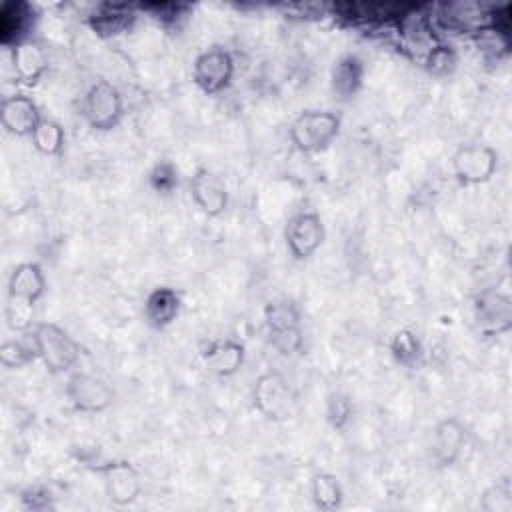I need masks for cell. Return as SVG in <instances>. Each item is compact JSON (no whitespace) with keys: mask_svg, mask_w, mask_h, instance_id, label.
I'll use <instances>...</instances> for the list:
<instances>
[{"mask_svg":"<svg viewBox=\"0 0 512 512\" xmlns=\"http://www.w3.org/2000/svg\"><path fill=\"white\" fill-rule=\"evenodd\" d=\"M302 314L294 300L274 298L264 306V324L270 344L282 354L292 356L302 350Z\"/></svg>","mask_w":512,"mask_h":512,"instance_id":"obj_1","label":"cell"},{"mask_svg":"<svg viewBox=\"0 0 512 512\" xmlns=\"http://www.w3.org/2000/svg\"><path fill=\"white\" fill-rule=\"evenodd\" d=\"M342 120L330 110H304L300 112L290 128V142L304 154H316L326 150L338 136Z\"/></svg>","mask_w":512,"mask_h":512,"instance_id":"obj_2","label":"cell"},{"mask_svg":"<svg viewBox=\"0 0 512 512\" xmlns=\"http://www.w3.org/2000/svg\"><path fill=\"white\" fill-rule=\"evenodd\" d=\"M256 410L272 422H286L298 414V396L280 372H264L252 388Z\"/></svg>","mask_w":512,"mask_h":512,"instance_id":"obj_3","label":"cell"},{"mask_svg":"<svg viewBox=\"0 0 512 512\" xmlns=\"http://www.w3.org/2000/svg\"><path fill=\"white\" fill-rule=\"evenodd\" d=\"M32 336H34V342H36L38 358H42L44 366L52 374H60V372L70 370L82 354L80 344L58 324L40 322V324L34 326Z\"/></svg>","mask_w":512,"mask_h":512,"instance_id":"obj_4","label":"cell"},{"mask_svg":"<svg viewBox=\"0 0 512 512\" xmlns=\"http://www.w3.org/2000/svg\"><path fill=\"white\" fill-rule=\"evenodd\" d=\"M82 114L88 126L94 130L106 132L116 128L124 116V100L120 90L108 80L94 82L82 100Z\"/></svg>","mask_w":512,"mask_h":512,"instance_id":"obj_5","label":"cell"},{"mask_svg":"<svg viewBox=\"0 0 512 512\" xmlns=\"http://www.w3.org/2000/svg\"><path fill=\"white\" fill-rule=\"evenodd\" d=\"M498 166V152L488 144H466L452 156V170L460 184L474 186L488 182Z\"/></svg>","mask_w":512,"mask_h":512,"instance_id":"obj_6","label":"cell"},{"mask_svg":"<svg viewBox=\"0 0 512 512\" xmlns=\"http://www.w3.org/2000/svg\"><path fill=\"white\" fill-rule=\"evenodd\" d=\"M474 320L484 336H500L512 328V298L486 288L474 298Z\"/></svg>","mask_w":512,"mask_h":512,"instance_id":"obj_7","label":"cell"},{"mask_svg":"<svg viewBox=\"0 0 512 512\" xmlns=\"http://www.w3.org/2000/svg\"><path fill=\"white\" fill-rule=\"evenodd\" d=\"M192 76L202 92L218 94L234 76V58L224 48H208L196 56Z\"/></svg>","mask_w":512,"mask_h":512,"instance_id":"obj_8","label":"cell"},{"mask_svg":"<svg viewBox=\"0 0 512 512\" xmlns=\"http://www.w3.org/2000/svg\"><path fill=\"white\" fill-rule=\"evenodd\" d=\"M324 236V222L316 212H298L286 222V246L296 260L310 258L322 246Z\"/></svg>","mask_w":512,"mask_h":512,"instance_id":"obj_9","label":"cell"},{"mask_svg":"<svg viewBox=\"0 0 512 512\" xmlns=\"http://www.w3.org/2000/svg\"><path fill=\"white\" fill-rule=\"evenodd\" d=\"M66 398L80 412H102L114 402V392L102 378L74 372L66 382Z\"/></svg>","mask_w":512,"mask_h":512,"instance_id":"obj_10","label":"cell"},{"mask_svg":"<svg viewBox=\"0 0 512 512\" xmlns=\"http://www.w3.org/2000/svg\"><path fill=\"white\" fill-rule=\"evenodd\" d=\"M96 472L104 480V490L108 500L114 502L116 506H128L140 496L142 482L136 468L130 462L126 460L106 462L98 466Z\"/></svg>","mask_w":512,"mask_h":512,"instance_id":"obj_11","label":"cell"},{"mask_svg":"<svg viewBox=\"0 0 512 512\" xmlns=\"http://www.w3.org/2000/svg\"><path fill=\"white\" fill-rule=\"evenodd\" d=\"M190 194L196 206L210 218L220 216L228 206V188L224 180L208 168H198L190 180Z\"/></svg>","mask_w":512,"mask_h":512,"instance_id":"obj_12","label":"cell"},{"mask_svg":"<svg viewBox=\"0 0 512 512\" xmlns=\"http://www.w3.org/2000/svg\"><path fill=\"white\" fill-rule=\"evenodd\" d=\"M46 292V276L36 262H20L8 278V302L32 306Z\"/></svg>","mask_w":512,"mask_h":512,"instance_id":"obj_13","label":"cell"},{"mask_svg":"<svg viewBox=\"0 0 512 512\" xmlns=\"http://www.w3.org/2000/svg\"><path fill=\"white\" fill-rule=\"evenodd\" d=\"M42 120L40 110L26 94H12L0 102V124L16 136H32L38 122Z\"/></svg>","mask_w":512,"mask_h":512,"instance_id":"obj_14","label":"cell"},{"mask_svg":"<svg viewBox=\"0 0 512 512\" xmlns=\"http://www.w3.org/2000/svg\"><path fill=\"white\" fill-rule=\"evenodd\" d=\"M202 362L204 368L214 374V376H232L240 370V366L244 364V356H246V348L242 342L232 340V338H222V340H212L208 342L202 352Z\"/></svg>","mask_w":512,"mask_h":512,"instance_id":"obj_15","label":"cell"},{"mask_svg":"<svg viewBox=\"0 0 512 512\" xmlns=\"http://www.w3.org/2000/svg\"><path fill=\"white\" fill-rule=\"evenodd\" d=\"M466 444V428L458 418H444L434 426L432 454L440 466H452Z\"/></svg>","mask_w":512,"mask_h":512,"instance_id":"obj_16","label":"cell"},{"mask_svg":"<svg viewBox=\"0 0 512 512\" xmlns=\"http://www.w3.org/2000/svg\"><path fill=\"white\" fill-rule=\"evenodd\" d=\"M10 58H12V68L18 76V80L28 86L36 84L48 68V58H46L44 48L36 40H30V38L14 44L10 48Z\"/></svg>","mask_w":512,"mask_h":512,"instance_id":"obj_17","label":"cell"},{"mask_svg":"<svg viewBox=\"0 0 512 512\" xmlns=\"http://www.w3.org/2000/svg\"><path fill=\"white\" fill-rule=\"evenodd\" d=\"M34 10L28 2H6L0 8V42L4 46H14L26 40L32 26Z\"/></svg>","mask_w":512,"mask_h":512,"instance_id":"obj_18","label":"cell"},{"mask_svg":"<svg viewBox=\"0 0 512 512\" xmlns=\"http://www.w3.org/2000/svg\"><path fill=\"white\" fill-rule=\"evenodd\" d=\"M134 22V12L128 4H100L92 16H88L90 28L102 36V38H112L122 32H126Z\"/></svg>","mask_w":512,"mask_h":512,"instance_id":"obj_19","label":"cell"},{"mask_svg":"<svg viewBox=\"0 0 512 512\" xmlns=\"http://www.w3.org/2000/svg\"><path fill=\"white\" fill-rule=\"evenodd\" d=\"M180 312V296L168 286L154 288L144 302V316L150 326L166 328L176 320Z\"/></svg>","mask_w":512,"mask_h":512,"instance_id":"obj_20","label":"cell"},{"mask_svg":"<svg viewBox=\"0 0 512 512\" xmlns=\"http://www.w3.org/2000/svg\"><path fill=\"white\" fill-rule=\"evenodd\" d=\"M362 76H364L362 60L356 54H344L332 66V74H330L332 90L340 98H350L360 90Z\"/></svg>","mask_w":512,"mask_h":512,"instance_id":"obj_21","label":"cell"},{"mask_svg":"<svg viewBox=\"0 0 512 512\" xmlns=\"http://www.w3.org/2000/svg\"><path fill=\"white\" fill-rule=\"evenodd\" d=\"M310 496H312V502L318 510L332 512V510L340 508L344 492H342V486H340V482L334 474L316 472L310 478Z\"/></svg>","mask_w":512,"mask_h":512,"instance_id":"obj_22","label":"cell"},{"mask_svg":"<svg viewBox=\"0 0 512 512\" xmlns=\"http://www.w3.org/2000/svg\"><path fill=\"white\" fill-rule=\"evenodd\" d=\"M390 354L398 364L414 368L422 358V342L418 334L414 330L400 328L390 340Z\"/></svg>","mask_w":512,"mask_h":512,"instance_id":"obj_23","label":"cell"},{"mask_svg":"<svg viewBox=\"0 0 512 512\" xmlns=\"http://www.w3.org/2000/svg\"><path fill=\"white\" fill-rule=\"evenodd\" d=\"M32 144L40 154L56 156L64 148V130L52 118H42L32 132Z\"/></svg>","mask_w":512,"mask_h":512,"instance_id":"obj_24","label":"cell"},{"mask_svg":"<svg viewBox=\"0 0 512 512\" xmlns=\"http://www.w3.org/2000/svg\"><path fill=\"white\" fill-rule=\"evenodd\" d=\"M38 356L36 350V342L34 336H24V338H16V340H6L0 346V362L6 368H20L28 362H32Z\"/></svg>","mask_w":512,"mask_h":512,"instance_id":"obj_25","label":"cell"},{"mask_svg":"<svg viewBox=\"0 0 512 512\" xmlns=\"http://www.w3.org/2000/svg\"><path fill=\"white\" fill-rule=\"evenodd\" d=\"M354 414V404L344 392H330L326 398V420L334 430H344Z\"/></svg>","mask_w":512,"mask_h":512,"instance_id":"obj_26","label":"cell"},{"mask_svg":"<svg viewBox=\"0 0 512 512\" xmlns=\"http://www.w3.org/2000/svg\"><path fill=\"white\" fill-rule=\"evenodd\" d=\"M424 66L430 74L434 76H446L456 68V54L450 46L438 42L426 56H424Z\"/></svg>","mask_w":512,"mask_h":512,"instance_id":"obj_27","label":"cell"},{"mask_svg":"<svg viewBox=\"0 0 512 512\" xmlns=\"http://www.w3.org/2000/svg\"><path fill=\"white\" fill-rule=\"evenodd\" d=\"M148 184L156 190V192H172L178 186V170L172 162L168 160H160L152 166V170L148 172Z\"/></svg>","mask_w":512,"mask_h":512,"instance_id":"obj_28","label":"cell"},{"mask_svg":"<svg viewBox=\"0 0 512 512\" xmlns=\"http://www.w3.org/2000/svg\"><path fill=\"white\" fill-rule=\"evenodd\" d=\"M482 508L488 512H510L512 492L508 484H496L482 496Z\"/></svg>","mask_w":512,"mask_h":512,"instance_id":"obj_29","label":"cell"},{"mask_svg":"<svg viewBox=\"0 0 512 512\" xmlns=\"http://www.w3.org/2000/svg\"><path fill=\"white\" fill-rule=\"evenodd\" d=\"M144 10H148L158 22L162 24H176L180 18H184L188 6L186 4H176V2H154V4H144Z\"/></svg>","mask_w":512,"mask_h":512,"instance_id":"obj_30","label":"cell"}]
</instances>
